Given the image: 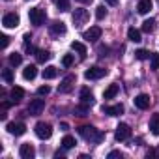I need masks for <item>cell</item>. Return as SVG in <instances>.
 <instances>
[{"label": "cell", "instance_id": "cell-30", "mask_svg": "<svg viewBox=\"0 0 159 159\" xmlns=\"http://www.w3.org/2000/svg\"><path fill=\"white\" fill-rule=\"evenodd\" d=\"M60 11H69V0H54Z\"/></svg>", "mask_w": 159, "mask_h": 159}, {"label": "cell", "instance_id": "cell-2", "mask_svg": "<svg viewBox=\"0 0 159 159\" xmlns=\"http://www.w3.org/2000/svg\"><path fill=\"white\" fill-rule=\"evenodd\" d=\"M28 19L34 26H41L45 23V11L41 8H30L28 10Z\"/></svg>", "mask_w": 159, "mask_h": 159}, {"label": "cell", "instance_id": "cell-26", "mask_svg": "<svg viewBox=\"0 0 159 159\" xmlns=\"http://www.w3.org/2000/svg\"><path fill=\"white\" fill-rule=\"evenodd\" d=\"M88 111H90V105H86V103H81V105L75 107V114L77 116H86Z\"/></svg>", "mask_w": 159, "mask_h": 159}, {"label": "cell", "instance_id": "cell-29", "mask_svg": "<svg viewBox=\"0 0 159 159\" xmlns=\"http://www.w3.org/2000/svg\"><path fill=\"white\" fill-rule=\"evenodd\" d=\"M150 67L152 69H159V52H152L150 54Z\"/></svg>", "mask_w": 159, "mask_h": 159}, {"label": "cell", "instance_id": "cell-39", "mask_svg": "<svg viewBox=\"0 0 159 159\" xmlns=\"http://www.w3.org/2000/svg\"><path fill=\"white\" fill-rule=\"evenodd\" d=\"M107 157H109V159H114V157H120V159H122V157H124V153H122L120 150H112V152H111Z\"/></svg>", "mask_w": 159, "mask_h": 159}, {"label": "cell", "instance_id": "cell-32", "mask_svg": "<svg viewBox=\"0 0 159 159\" xmlns=\"http://www.w3.org/2000/svg\"><path fill=\"white\" fill-rule=\"evenodd\" d=\"M150 54H152V52H148L146 49H139V51H135V58H137V60H146Z\"/></svg>", "mask_w": 159, "mask_h": 159}, {"label": "cell", "instance_id": "cell-14", "mask_svg": "<svg viewBox=\"0 0 159 159\" xmlns=\"http://www.w3.org/2000/svg\"><path fill=\"white\" fill-rule=\"evenodd\" d=\"M79 98H81V103H86V105H90V107L96 103V99H94V94L90 92V88H88V86L81 88V94H79Z\"/></svg>", "mask_w": 159, "mask_h": 159}, {"label": "cell", "instance_id": "cell-20", "mask_svg": "<svg viewBox=\"0 0 159 159\" xmlns=\"http://www.w3.org/2000/svg\"><path fill=\"white\" fill-rule=\"evenodd\" d=\"M150 131H152V135H159V112H155V114H152V118H150Z\"/></svg>", "mask_w": 159, "mask_h": 159}, {"label": "cell", "instance_id": "cell-28", "mask_svg": "<svg viewBox=\"0 0 159 159\" xmlns=\"http://www.w3.org/2000/svg\"><path fill=\"white\" fill-rule=\"evenodd\" d=\"M153 28H155V21H153V19H146V21L142 23V32L150 34V32H153Z\"/></svg>", "mask_w": 159, "mask_h": 159}, {"label": "cell", "instance_id": "cell-6", "mask_svg": "<svg viewBox=\"0 0 159 159\" xmlns=\"http://www.w3.org/2000/svg\"><path fill=\"white\" fill-rule=\"evenodd\" d=\"M105 75H107V69L99 67V66H94V67H90V69L84 71V77L88 79V81H98V79H101Z\"/></svg>", "mask_w": 159, "mask_h": 159}, {"label": "cell", "instance_id": "cell-41", "mask_svg": "<svg viewBox=\"0 0 159 159\" xmlns=\"http://www.w3.org/2000/svg\"><path fill=\"white\" fill-rule=\"evenodd\" d=\"M23 39H25V47H26V45H30V39H32V36H30V34H25V38H23Z\"/></svg>", "mask_w": 159, "mask_h": 159}, {"label": "cell", "instance_id": "cell-15", "mask_svg": "<svg viewBox=\"0 0 159 159\" xmlns=\"http://www.w3.org/2000/svg\"><path fill=\"white\" fill-rule=\"evenodd\" d=\"M135 107L140 109V111H146V109L150 107V96H148V94H139V96L135 98Z\"/></svg>", "mask_w": 159, "mask_h": 159}, {"label": "cell", "instance_id": "cell-13", "mask_svg": "<svg viewBox=\"0 0 159 159\" xmlns=\"http://www.w3.org/2000/svg\"><path fill=\"white\" fill-rule=\"evenodd\" d=\"M101 34H103V30H101L99 26H90V30H86V32L83 34V38H84L86 41H98V39L101 38Z\"/></svg>", "mask_w": 159, "mask_h": 159}, {"label": "cell", "instance_id": "cell-21", "mask_svg": "<svg viewBox=\"0 0 159 159\" xmlns=\"http://www.w3.org/2000/svg\"><path fill=\"white\" fill-rule=\"evenodd\" d=\"M118 92H120L118 84H109V88L103 92V99H112V98H116Z\"/></svg>", "mask_w": 159, "mask_h": 159}, {"label": "cell", "instance_id": "cell-5", "mask_svg": "<svg viewBox=\"0 0 159 159\" xmlns=\"http://www.w3.org/2000/svg\"><path fill=\"white\" fill-rule=\"evenodd\" d=\"M43 109H45V101L43 99H32L28 103V107H26V112H28V116H38V114L43 112Z\"/></svg>", "mask_w": 159, "mask_h": 159}, {"label": "cell", "instance_id": "cell-38", "mask_svg": "<svg viewBox=\"0 0 159 159\" xmlns=\"http://www.w3.org/2000/svg\"><path fill=\"white\" fill-rule=\"evenodd\" d=\"M98 52H99V58H105V56H107V52H109V47H105V45H99Z\"/></svg>", "mask_w": 159, "mask_h": 159}, {"label": "cell", "instance_id": "cell-19", "mask_svg": "<svg viewBox=\"0 0 159 159\" xmlns=\"http://www.w3.org/2000/svg\"><path fill=\"white\" fill-rule=\"evenodd\" d=\"M36 75H38V67H36V66H30V64H28V66L23 69V77H25V81H34Z\"/></svg>", "mask_w": 159, "mask_h": 159}, {"label": "cell", "instance_id": "cell-9", "mask_svg": "<svg viewBox=\"0 0 159 159\" xmlns=\"http://www.w3.org/2000/svg\"><path fill=\"white\" fill-rule=\"evenodd\" d=\"M131 137V127L127 125V124H120L118 127H116V131H114V139L118 140V142H122V140H127Z\"/></svg>", "mask_w": 159, "mask_h": 159}, {"label": "cell", "instance_id": "cell-12", "mask_svg": "<svg viewBox=\"0 0 159 159\" xmlns=\"http://www.w3.org/2000/svg\"><path fill=\"white\" fill-rule=\"evenodd\" d=\"M19 155H21L23 159H34L36 148H34L30 142H25V144H21V148H19Z\"/></svg>", "mask_w": 159, "mask_h": 159}, {"label": "cell", "instance_id": "cell-23", "mask_svg": "<svg viewBox=\"0 0 159 159\" xmlns=\"http://www.w3.org/2000/svg\"><path fill=\"white\" fill-rule=\"evenodd\" d=\"M49 58H51V52H49V51H45V49H38V51H36V60H38V64H45Z\"/></svg>", "mask_w": 159, "mask_h": 159}, {"label": "cell", "instance_id": "cell-33", "mask_svg": "<svg viewBox=\"0 0 159 159\" xmlns=\"http://www.w3.org/2000/svg\"><path fill=\"white\" fill-rule=\"evenodd\" d=\"M73 62H75L73 54H64V58H62V66H64V67H71Z\"/></svg>", "mask_w": 159, "mask_h": 159}, {"label": "cell", "instance_id": "cell-44", "mask_svg": "<svg viewBox=\"0 0 159 159\" xmlns=\"http://www.w3.org/2000/svg\"><path fill=\"white\" fill-rule=\"evenodd\" d=\"M8 118V114H6V111H2V112H0V120H6Z\"/></svg>", "mask_w": 159, "mask_h": 159}, {"label": "cell", "instance_id": "cell-24", "mask_svg": "<svg viewBox=\"0 0 159 159\" xmlns=\"http://www.w3.org/2000/svg\"><path fill=\"white\" fill-rule=\"evenodd\" d=\"M10 94H11V99H13L15 103H19V101H21V99L25 98V90H23L21 86H13Z\"/></svg>", "mask_w": 159, "mask_h": 159}, {"label": "cell", "instance_id": "cell-34", "mask_svg": "<svg viewBox=\"0 0 159 159\" xmlns=\"http://www.w3.org/2000/svg\"><path fill=\"white\" fill-rule=\"evenodd\" d=\"M2 79H4L8 84H11V83H13V71H11V69H4V71H2Z\"/></svg>", "mask_w": 159, "mask_h": 159}, {"label": "cell", "instance_id": "cell-43", "mask_svg": "<svg viewBox=\"0 0 159 159\" xmlns=\"http://www.w3.org/2000/svg\"><path fill=\"white\" fill-rule=\"evenodd\" d=\"M60 129H62V131H67V129H69V125H67L66 122H62V124H60Z\"/></svg>", "mask_w": 159, "mask_h": 159}, {"label": "cell", "instance_id": "cell-35", "mask_svg": "<svg viewBox=\"0 0 159 159\" xmlns=\"http://www.w3.org/2000/svg\"><path fill=\"white\" fill-rule=\"evenodd\" d=\"M96 17H98L99 21L107 17V10H105V6H98V8H96Z\"/></svg>", "mask_w": 159, "mask_h": 159}, {"label": "cell", "instance_id": "cell-36", "mask_svg": "<svg viewBox=\"0 0 159 159\" xmlns=\"http://www.w3.org/2000/svg\"><path fill=\"white\" fill-rule=\"evenodd\" d=\"M49 94H51V86L43 84V86H39V88H38V96H49Z\"/></svg>", "mask_w": 159, "mask_h": 159}, {"label": "cell", "instance_id": "cell-11", "mask_svg": "<svg viewBox=\"0 0 159 159\" xmlns=\"http://www.w3.org/2000/svg\"><path fill=\"white\" fill-rule=\"evenodd\" d=\"M19 23H21V19H19L17 13H6L4 19H2V25H4L6 28H17Z\"/></svg>", "mask_w": 159, "mask_h": 159}, {"label": "cell", "instance_id": "cell-22", "mask_svg": "<svg viewBox=\"0 0 159 159\" xmlns=\"http://www.w3.org/2000/svg\"><path fill=\"white\" fill-rule=\"evenodd\" d=\"M127 39L129 41H133V43H139V41H142V38H140V30H137V28H129L127 30Z\"/></svg>", "mask_w": 159, "mask_h": 159}, {"label": "cell", "instance_id": "cell-25", "mask_svg": "<svg viewBox=\"0 0 159 159\" xmlns=\"http://www.w3.org/2000/svg\"><path fill=\"white\" fill-rule=\"evenodd\" d=\"M43 79H47V81H51V79H54L56 75H58V69L54 67V66H47L45 69H43Z\"/></svg>", "mask_w": 159, "mask_h": 159}, {"label": "cell", "instance_id": "cell-17", "mask_svg": "<svg viewBox=\"0 0 159 159\" xmlns=\"http://www.w3.org/2000/svg\"><path fill=\"white\" fill-rule=\"evenodd\" d=\"M152 8H153V2H152V0H139V4H137V11H139L140 15L150 13Z\"/></svg>", "mask_w": 159, "mask_h": 159}, {"label": "cell", "instance_id": "cell-18", "mask_svg": "<svg viewBox=\"0 0 159 159\" xmlns=\"http://www.w3.org/2000/svg\"><path fill=\"white\" fill-rule=\"evenodd\" d=\"M71 49H73L79 56H81V60L86 58V52H88V51H86V45H84V43H81V41H73V43H71Z\"/></svg>", "mask_w": 159, "mask_h": 159}, {"label": "cell", "instance_id": "cell-46", "mask_svg": "<svg viewBox=\"0 0 159 159\" xmlns=\"http://www.w3.org/2000/svg\"><path fill=\"white\" fill-rule=\"evenodd\" d=\"M77 2H81V4H90L92 0H77Z\"/></svg>", "mask_w": 159, "mask_h": 159}, {"label": "cell", "instance_id": "cell-37", "mask_svg": "<svg viewBox=\"0 0 159 159\" xmlns=\"http://www.w3.org/2000/svg\"><path fill=\"white\" fill-rule=\"evenodd\" d=\"M146 157H148V159H153V157H159V148H152V150H148V153H146Z\"/></svg>", "mask_w": 159, "mask_h": 159}, {"label": "cell", "instance_id": "cell-10", "mask_svg": "<svg viewBox=\"0 0 159 159\" xmlns=\"http://www.w3.org/2000/svg\"><path fill=\"white\" fill-rule=\"evenodd\" d=\"M66 23L64 21H54L52 25H49V34L52 38H58V36H64L66 34Z\"/></svg>", "mask_w": 159, "mask_h": 159}, {"label": "cell", "instance_id": "cell-1", "mask_svg": "<svg viewBox=\"0 0 159 159\" xmlns=\"http://www.w3.org/2000/svg\"><path fill=\"white\" fill-rule=\"evenodd\" d=\"M79 135H81L84 140L88 142H94V144H99L103 139H105V133L92 127V125H83V127H79Z\"/></svg>", "mask_w": 159, "mask_h": 159}, {"label": "cell", "instance_id": "cell-45", "mask_svg": "<svg viewBox=\"0 0 159 159\" xmlns=\"http://www.w3.org/2000/svg\"><path fill=\"white\" fill-rule=\"evenodd\" d=\"M54 157H64V152H60V150H58V152L54 153Z\"/></svg>", "mask_w": 159, "mask_h": 159}, {"label": "cell", "instance_id": "cell-16", "mask_svg": "<svg viewBox=\"0 0 159 159\" xmlns=\"http://www.w3.org/2000/svg\"><path fill=\"white\" fill-rule=\"evenodd\" d=\"M105 114H109V116H120L122 112H124V105L122 103H118V105H103V109H101Z\"/></svg>", "mask_w": 159, "mask_h": 159}, {"label": "cell", "instance_id": "cell-27", "mask_svg": "<svg viewBox=\"0 0 159 159\" xmlns=\"http://www.w3.org/2000/svg\"><path fill=\"white\" fill-rule=\"evenodd\" d=\"M75 144H77V142H75V137H71V135H66V137L62 139V146H64L66 150H71Z\"/></svg>", "mask_w": 159, "mask_h": 159}, {"label": "cell", "instance_id": "cell-4", "mask_svg": "<svg viewBox=\"0 0 159 159\" xmlns=\"http://www.w3.org/2000/svg\"><path fill=\"white\" fill-rule=\"evenodd\" d=\"M71 19H73V23H75V26H77V28H81V26H83V25H86V21L90 19V13H88L86 10H81V8H79V10H75V11H73Z\"/></svg>", "mask_w": 159, "mask_h": 159}, {"label": "cell", "instance_id": "cell-3", "mask_svg": "<svg viewBox=\"0 0 159 159\" xmlns=\"http://www.w3.org/2000/svg\"><path fill=\"white\" fill-rule=\"evenodd\" d=\"M34 131H36V135L39 137V139H51V135H52V125L51 124H47V122H38L36 124V127H34Z\"/></svg>", "mask_w": 159, "mask_h": 159}, {"label": "cell", "instance_id": "cell-8", "mask_svg": "<svg viewBox=\"0 0 159 159\" xmlns=\"http://www.w3.org/2000/svg\"><path fill=\"white\" fill-rule=\"evenodd\" d=\"M6 129H8L10 135H15V137H21V135L26 133V125H25L23 122H10V124L6 125Z\"/></svg>", "mask_w": 159, "mask_h": 159}, {"label": "cell", "instance_id": "cell-42", "mask_svg": "<svg viewBox=\"0 0 159 159\" xmlns=\"http://www.w3.org/2000/svg\"><path fill=\"white\" fill-rule=\"evenodd\" d=\"M105 2H107L109 6H118V2H120V0H105Z\"/></svg>", "mask_w": 159, "mask_h": 159}, {"label": "cell", "instance_id": "cell-31", "mask_svg": "<svg viewBox=\"0 0 159 159\" xmlns=\"http://www.w3.org/2000/svg\"><path fill=\"white\" fill-rule=\"evenodd\" d=\"M21 62H23V56H21L19 52L10 54V64H11V66H21Z\"/></svg>", "mask_w": 159, "mask_h": 159}, {"label": "cell", "instance_id": "cell-47", "mask_svg": "<svg viewBox=\"0 0 159 159\" xmlns=\"http://www.w3.org/2000/svg\"><path fill=\"white\" fill-rule=\"evenodd\" d=\"M26 2H30V0H26Z\"/></svg>", "mask_w": 159, "mask_h": 159}, {"label": "cell", "instance_id": "cell-40", "mask_svg": "<svg viewBox=\"0 0 159 159\" xmlns=\"http://www.w3.org/2000/svg\"><path fill=\"white\" fill-rule=\"evenodd\" d=\"M0 39H2V49H6V47L10 45V38H8L6 34H2V36H0Z\"/></svg>", "mask_w": 159, "mask_h": 159}, {"label": "cell", "instance_id": "cell-7", "mask_svg": "<svg viewBox=\"0 0 159 159\" xmlns=\"http://www.w3.org/2000/svg\"><path fill=\"white\" fill-rule=\"evenodd\" d=\"M75 75H67V77H64L62 79V83H60V86H58V92L60 94H69L71 90H73V84H75Z\"/></svg>", "mask_w": 159, "mask_h": 159}]
</instances>
